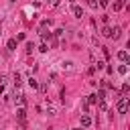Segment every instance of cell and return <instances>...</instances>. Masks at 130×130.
<instances>
[{
	"mask_svg": "<svg viewBox=\"0 0 130 130\" xmlns=\"http://www.w3.org/2000/svg\"><path fill=\"white\" fill-rule=\"evenodd\" d=\"M16 43H18L16 39H10V41H8V49H10V51H14V49H16Z\"/></svg>",
	"mask_w": 130,
	"mask_h": 130,
	"instance_id": "4fadbf2b",
	"label": "cell"
},
{
	"mask_svg": "<svg viewBox=\"0 0 130 130\" xmlns=\"http://www.w3.org/2000/svg\"><path fill=\"white\" fill-rule=\"evenodd\" d=\"M102 51H104V55H106V59H110V51H108V47H102Z\"/></svg>",
	"mask_w": 130,
	"mask_h": 130,
	"instance_id": "603a6c76",
	"label": "cell"
},
{
	"mask_svg": "<svg viewBox=\"0 0 130 130\" xmlns=\"http://www.w3.org/2000/svg\"><path fill=\"white\" fill-rule=\"evenodd\" d=\"M128 104H130V102H128V98H124V95H122V98L118 100V106H116V110H118L120 114H126V112H128Z\"/></svg>",
	"mask_w": 130,
	"mask_h": 130,
	"instance_id": "6da1fadb",
	"label": "cell"
},
{
	"mask_svg": "<svg viewBox=\"0 0 130 130\" xmlns=\"http://www.w3.org/2000/svg\"><path fill=\"white\" fill-rule=\"evenodd\" d=\"M124 6H126V0H116V2H114V10H116V12L122 10Z\"/></svg>",
	"mask_w": 130,
	"mask_h": 130,
	"instance_id": "ba28073f",
	"label": "cell"
},
{
	"mask_svg": "<svg viewBox=\"0 0 130 130\" xmlns=\"http://www.w3.org/2000/svg\"><path fill=\"white\" fill-rule=\"evenodd\" d=\"M63 69L71 71V69H73V63H71V61H65V63H63Z\"/></svg>",
	"mask_w": 130,
	"mask_h": 130,
	"instance_id": "2e32d148",
	"label": "cell"
},
{
	"mask_svg": "<svg viewBox=\"0 0 130 130\" xmlns=\"http://www.w3.org/2000/svg\"><path fill=\"white\" fill-rule=\"evenodd\" d=\"M39 51H41V53H47V51H49V45H47V43H41Z\"/></svg>",
	"mask_w": 130,
	"mask_h": 130,
	"instance_id": "9a60e30c",
	"label": "cell"
},
{
	"mask_svg": "<svg viewBox=\"0 0 130 130\" xmlns=\"http://www.w3.org/2000/svg\"><path fill=\"white\" fill-rule=\"evenodd\" d=\"M81 126H83V128H87V126H91V118H89L87 114H83V116H81Z\"/></svg>",
	"mask_w": 130,
	"mask_h": 130,
	"instance_id": "5b68a950",
	"label": "cell"
},
{
	"mask_svg": "<svg viewBox=\"0 0 130 130\" xmlns=\"http://www.w3.org/2000/svg\"><path fill=\"white\" fill-rule=\"evenodd\" d=\"M39 89H41L43 93H47V89H49V87H47V83H43V85H39Z\"/></svg>",
	"mask_w": 130,
	"mask_h": 130,
	"instance_id": "cb8c5ba5",
	"label": "cell"
},
{
	"mask_svg": "<svg viewBox=\"0 0 130 130\" xmlns=\"http://www.w3.org/2000/svg\"><path fill=\"white\" fill-rule=\"evenodd\" d=\"M14 100H16L18 106H24V102H26V100H24V93L18 91V87H16V91H14Z\"/></svg>",
	"mask_w": 130,
	"mask_h": 130,
	"instance_id": "7a4b0ae2",
	"label": "cell"
},
{
	"mask_svg": "<svg viewBox=\"0 0 130 130\" xmlns=\"http://www.w3.org/2000/svg\"><path fill=\"white\" fill-rule=\"evenodd\" d=\"M24 37H26L24 32H18V37H16V41H24Z\"/></svg>",
	"mask_w": 130,
	"mask_h": 130,
	"instance_id": "484cf974",
	"label": "cell"
},
{
	"mask_svg": "<svg viewBox=\"0 0 130 130\" xmlns=\"http://www.w3.org/2000/svg\"><path fill=\"white\" fill-rule=\"evenodd\" d=\"M118 59H120V61H128V51H124V49L118 51Z\"/></svg>",
	"mask_w": 130,
	"mask_h": 130,
	"instance_id": "30bf717a",
	"label": "cell"
},
{
	"mask_svg": "<svg viewBox=\"0 0 130 130\" xmlns=\"http://www.w3.org/2000/svg\"><path fill=\"white\" fill-rule=\"evenodd\" d=\"M102 87H104V89H112L114 85H112L110 81H106V79H104V81H102Z\"/></svg>",
	"mask_w": 130,
	"mask_h": 130,
	"instance_id": "e0dca14e",
	"label": "cell"
},
{
	"mask_svg": "<svg viewBox=\"0 0 130 130\" xmlns=\"http://www.w3.org/2000/svg\"><path fill=\"white\" fill-rule=\"evenodd\" d=\"M12 83H14V87H20V83H22L20 73H14V75H12Z\"/></svg>",
	"mask_w": 130,
	"mask_h": 130,
	"instance_id": "277c9868",
	"label": "cell"
},
{
	"mask_svg": "<svg viewBox=\"0 0 130 130\" xmlns=\"http://www.w3.org/2000/svg\"><path fill=\"white\" fill-rule=\"evenodd\" d=\"M100 110H108V106H106V102H104V100H100Z\"/></svg>",
	"mask_w": 130,
	"mask_h": 130,
	"instance_id": "d4e9b609",
	"label": "cell"
},
{
	"mask_svg": "<svg viewBox=\"0 0 130 130\" xmlns=\"http://www.w3.org/2000/svg\"><path fill=\"white\" fill-rule=\"evenodd\" d=\"M16 118H18L20 122H24V118H26V112H24V108H18V110H16Z\"/></svg>",
	"mask_w": 130,
	"mask_h": 130,
	"instance_id": "52a82bcc",
	"label": "cell"
},
{
	"mask_svg": "<svg viewBox=\"0 0 130 130\" xmlns=\"http://www.w3.org/2000/svg\"><path fill=\"white\" fill-rule=\"evenodd\" d=\"M126 71H128V67H126V65H120V67H118V73H122V75H126Z\"/></svg>",
	"mask_w": 130,
	"mask_h": 130,
	"instance_id": "ac0fdd59",
	"label": "cell"
},
{
	"mask_svg": "<svg viewBox=\"0 0 130 130\" xmlns=\"http://www.w3.org/2000/svg\"><path fill=\"white\" fill-rule=\"evenodd\" d=\"M98 4H100V6H102V8H106V6H108V4H110V0H100V2H98Z\"/></svg>",
	"mask_w": 130,
	"mask_h": 130,
	"instance_id": "7402d4cb",
	"label": "cell"
},
{
	"mask_svg": "<svg viewBox=\"0 0 130 130\" xmlns=\"http://www.w3.org/2000/svg\"><path fill=\"white\" fill-rule=\"evenodd\" d=\"M120 35H122V28H120V26H114V28H112V37H110V39H114V41H116V39H120Z\"/></svg>",
	"mask_w": 130,
	"mask_h": 130,
	"instance_id": "3957f363",
	"label": "cell"
},
{
	"mask_svg": "<svg viewBox=\"0 0 130 130\" xmlns=\"http://www.w3.org/2000/svg\"><path fill=\"white\" fill-rule=\"evenodd\" d=\"M73 14H75L77 18H81V16H83V10H81V6H77V4H73Z\"/></svg>",
	"mask_w": 130,
	"mask_h": 130,
	"instance_id": "9c48e42d",
	"label": "cell"
},
{
	"mask_svg": "<svg viewBox=\"0 0 130 130\" xmlns=\"http://www.w3.org/2000/svg\"><path fill=\"white\" fill-rule=\"evenodd\" d=\"M120 91H122V95L126 98V95H128V91H130V85H128V83H122V89H120Z\"/></svg>",
	"mask_w": 130,
	"mask_h": 130,
	"instance_id": "8fae6325",
	"label": "cell"
},
{
	"mask_svg": "<svg viewBox=\"0 0 130 130\" xmlns=\"http://www.w3.org/2000/svg\"><path fill=\"white\" fill-rule=\"evenodd\" d=\"M87 4H89V8H98V2L95 0H87Z\"/></svg>",
	"mask_w": 130,
	"mask_h": 130,
	"instance_id": "44dd1931",
	"label": "cell"
},
{
	"mask_svg": "<svg viewBox=\"0 0 130 130\" xmlns=\"http://www.w3.org/2000/svg\"><path fill=\"white\" fill-rule=\"evenodd\" d=\"M87 104H98V98H95V93L87 95Z\"/></svg>",
	"mask_w": 130,
	"mask_h": 130,
	"instance_id": "5bb4252c",
	"label": "cell"
},
{
	"mask_svg": "<svg viewBox=\"0 0 130 130\" xmlns=\"http://www.w3.org/2000/svg\"><path fill=\"white\" fill-rule=\"evenodd\" d=\"M32 49H35V45L32 43H26V53H32Z\"/></svg>",
	"mask_w": 130,
	"mask_h": 130,
	"instance_id": "d6986e66",
	"label": "cell"
},
{
	"mask_svg": "<svg viewBox=\"0 0 130 130\" xmlns=\"http://www.w3.org/2000/svg\"><path fill=\"white\" fill-rule=\"evenodd\" d=\"M28 87H30V89H39V81H37L32 75L28 77Z\"/></svg>",
	"mask_w": 130,
	"mask_h": 130,
	"instance_id": "8992f818",
	"label": "cell"
},
{
	"mask_svg": "<svg viewBox=\"0 0 130 130\" xmlns=\"http://www.w3.org/2000/svg\"><path fill=\"white\" fill-rule=\"evenodd\" d=\"M73 130H77V128H73Z\"/></svg>",
	"mask_w": 130,
	"mask_h": 130,
	"instance_id": "4316f807",
	"label": "cell"
},
{
	"mask_svg": "<svg viewBox=\"0 0 130 130\" xmlns=\"http://www.w3.org/2000/svg\"><path fill=\"white\" fill-rule=\"evenodd\" d=\"M102 35H104V37H112V28H110V26H104V28H102Z\"/></svg>",
	"mask_w": 130,
	"mask_h": 130,
	"instance_id": "7c38bea8",
	"label": "cell"
},
{
	"mask_svg": "<svg viewBox=\"0 0 130 130\" xmlns=\"http://www.w3.org/2000/svg\"><path fill=\"white\" fill-rule=\"evenodd\" d=\"M47 112H49L51 116H55V106H51V104H49V108H47Z\"/></svg>",
	"mask_w": 130,
	"mask_h": 130,
	"instance_id": "ffe728a7",
	"label": "cell"
}]
</instances>
